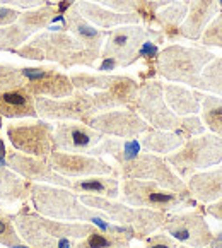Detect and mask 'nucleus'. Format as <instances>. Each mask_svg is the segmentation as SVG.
<instances>
[{"instance_id": "24", "label": "nucleus", "mask_w": 222, "mask_h": 248, "mask_svg": "<svg viewBox=\"0 0 222 248\" xmlns=\"http://www.w3.org/2000/svg\"><path fill=\"white\" fill-rule=\"evenodd\" d=\"M24 89L34 98H51V99H62L69 98L74 94V84L69 76L59 72L57 69H51L48 76L43 79L28 82Z\"/></svg>"}, {"instance_id": "30", "label": "nucleus", "mask_w": 222, "mask_h": 248, "mask_svg": "<svg viewBox=\"0 0 222 248\" xmlns=\"http://www.w3.org/2000/svg\"><path fill=\"white\" fill-rule=\"evenodd\" d=\"M202 122L210 134L222 139V98L219 96H205L202 101Z\"/></svg>"}, {"instance_id": "8", "label": "nucleus", "mask_w": 222, "mask_h": 248, "mask_svg": "<svg viewBox=\"0 0 222 248\" xmlns=\"http://www.w3.org/2000/svg\"><path fill=\"white\" fill-rule=\"evenodd\" d=\"M118 176L121 180H147L156 182L166 190H173L178 194H190L186 183L173 171L163 156L152 153H140L137 157L118 164Z\"/></svg>"}, {"instance_id": "22", "label": "nucleus", "mask_w": 222, "mask_h": 248, "mask_svg": "<svg viewBox=\"0 0 222 248\" xmlns=\"http://www.w3.org/2000/svg\"><path fill=\"white\" fill-rule=\"evenodd\" d=\"M163 94L166 105L175 111L178 117H188V115L200 113L202 101L205 94L200 91H193L179 84H163Z\"/></svg>"}, {"instance_id": "45", "label": "nucleus", "mask_w": 222, "mask_h": 248, "mask_svg": "<svg viewBox=\"0 0 222 248\" xmlns=\"http://www.w3.org/2000/svg\"><path fill=\"white\" fill-rule=\"evenodd\" d=\"M178 248H190V247H186V245H178Z\"/></svg>"}, {"instance_id": "41", "label": "nucleus", "mask_w": 222, "mask_h": 248, "mask_svg": "<svg viewBox=\"0 0 222 248\" xmlns=\"http://www.w3.org/2000/svg\"><path fill=\"white\" fill-rule=\"evenodd\" d=\"M117 67H118V63L115 59H103V62H101V65L98 67V70L101 74H108V72H111V70L117 69Z\"/></svg>"}, {"instance_id": "46", "label": "nucleus", "mask_w": 222, "mask_h": 248, "mask_svg": "<svg viewBox=\"0 0 222 248\" xmlns=\"http://www.w3.org/2000/svg\"><path fill=\"white\" fill-rule=\"evenodd\" d=\"M140 2H149V0H140Z\"/></svg>"}, {"instance_id": "14", "label": "nucleus", "mask_w": 222, "mask_h": 248, "mask_svg": "<svg viewBox=\"0 0 222 248\" xmlns=\"http://www.w3.org/2000/svg\"><path fill=\"white\" fill-rule=\"evenodd\" d=\"M86 125L94 130L101 132L106 137H118V139H137L149 128V124L133 109H109L91 117Z\"/></svg>"}, {"instance_id": "21", "label": "nucleus", "mask_w": 222, "mask_h": 248, "mask_svg": "<svg viewBox=\"0 0 222 248\" xmlns=\"http://www.w3.org/2000/svg\"><path fill=\"white\" fill-rule=\"evenodd\" d=\"M185 183L190 195L200 204H212L222 199V168L198 171Z\"/></svg>"}, {"instance_id": "25", "label": "nucleus", "mask_w": 222, "mask_h": 248, "mask_svg": "<svg viewBox=\"0 0 222 248\" xmlns=\"http://www.w3.org/2000/svg\"><path fill=\"white\" fill-rule=\"evenodd\" d=\"M0 117L4 118H34L38 117L34 96L24 88L0 91Z\"/></svg>"}, {"instance_id": "15", "label": "nucleus", "mask_w": 222, "mask_h": 248, "mask_svg": "<svg viewBox=\"0 0 222 248\" xmlns=\"http://www.w3.org/2000/svg\"><path fill=\"white\" fill-rule=\"evenodd\" d=\"M5 161H7L9 170H12L31 183H46V185L63 186V188L72 186V180L65 178V176L59 175L51 170L48 157H36L22 154L19 151H7Z\"/></svg>"}, {"instance_id": "18", "label": "nucleus", "mask_w": 222, "mask_h": 248, "mask_svg": "<svg viewBox=\"0 0 222 248\" xmlns=\"http://www.w3.org/2000/svg\"><path fill=\"white\" fill-rule=\"evenodd\" d=\"M219 14L217 0H192L188 4V12L179 26L178 36L186 38V40L198 41L208 22Z\"/></svg>"}, {"instance_id": "10", "label": "nucleus", "mask_w": 222, "mask_h": 248, "mask_svg": "<svg viewBox=\"0 0 222 248\" xmlns=\"http://www.w3.org/2000/svg\"><path fill=\"white\" fill-rule=\"evenodd\" d=\"M30 45L36 46L43 55V60L48 59L57 62L63 69H70L74 65H88L92 67L98 59L92 57L86 46L75 36L67 31H48L38 34Z\"/></svg>"}, {"instance_id": "29", "label": "nucleus", "mask_w": 222, "mask_h": 248, "mask_svg": "<svg viewBox=\"0 0 222 248\" xmlns=\"http://www.w3.org/2000/svg\"><path fill=\"white\" fill-rule=\"evenodd\" d=\"M133 233H109L96 228L86 238L79 240L74 248H128Z\"/></svg>"}, {"instance_id": "39", "label": "nucleus", "mask_w": 222, "mask_h": 248, "mask_svg": "<svg viewBox=\"0 0 222 248\" xmlns=\"http://www.w3.org/2000/svg\"><path fill=\"white\" fill-rule=\"evenodd\" d=\"M204 212L222 223V199H219L217 202H212V204H207V207L204 209Z\"/></svg>"}, {"instance_id": "4", "label": "nucleus", "mask_w": 222, "mask_h": 248, "mask_svg": "<svg viewBox=\"0 0 222 248\" xmlns=\"http://www.w3.org/2000/svg\"><path fill=\"white\" fill-rule=\"evenodd\" d=\"M215 59L204 46L171 45L159 51L156 59V74L179 84H188L202 91V70Z\"/></svg>"}, {"instance_id": "6", "label": "nucleus", "mask_w": 222, "mask_h": 248, "mask_svg": "<svg viewBox=\"0 0 222 248\" xmlns=\"http://www.w3.org/2000/svg\"><path fill=\"white\" fill-rule=\"evenodd\" d=\"M80 202L88 207L101 211L108 216L109 221H115L121 226H130L133 230L135 240L144 241L154 231L161 230L168 214L161 211H152V209L132 207L123 202L111 201V199L96 197V195H79Z\"/></svg>"}, {"instance_id": "42", "label": "nucleus", "mask_w": 222, "mask_h": 248, "mask_svg": "<svg viewBox=\"0 0 222 248\" xmlns=\"http://www.w3.org/2000/svg\"><path fill=\"white\" fill-rule=\"evenodd\" d=\"M205 248H222V230H219L217 233H214L210 243H208Z\"/></svg>"}, {"instance_id": "34", "label": "nucleus", "mask_w": 222, "mask_h": 248, "mask_svg": "<svg viewBox=\"0 0 222 248\" xmlns=\"http://www.w3.org/2000/svg\"><path fill=\"white\" fill-rule=\"evenodd\" d=\"M0 245L7 248H15L19 245H22L21 236L15 231V226L12 223L11 214L0 207Z\"/></svg>"}, {"instance_id": "28", "label": "nucleus", "mask_w": 222, "mask_h": 248, "mask_svg": "<svg viewBox=\"0 0 222 248\" xmlns=\"http://www.w3.org/2000/svg\"><path fill=\"white\" fill-rule=\"evenodd\" d=\"M33 183L19 176L7 166H0V201L4 202H19L28 201L31 194Z\"/></svg>"}, {"instance_id": "31", "label": "nucleus", "mask_w": 222, "mask_h": 248, "mask_svg": "<svg viewBox=\"0 0 222 248\" xmlns=\"http://www.w3.org/2000/svg\"><path fill=\"white\" fill-rule=\"evenodd\" d=\"M55 16H59V9L50 4L41 5L36 11H30L22 14L21 19H19V26L24 28L28 33H34V31L41 30V28H46L48 22L53 21Z\"/></svg>"}, {"instance_id": "35", "label": "nucleus", "mask_w": 222, "mask_h": 248, "mask_svg": "<svg viewBox=\"0 0 222 248\" xmlns=\"http://www.w3.org/2000/svg\"><path fill=\"white\" fill-rule=\"evenodd\" d=\"M28 80L24 79L21 69L12 65H0V91L24 88Z\"/></svg>"}, {"instance_id": "27", "label": "nucleus", "mask_w": 222, "mask_h": 248, "mask_svg": "<svg viewBox=\"0 0 222 248\" xmlns=\"http://www.w3.org/2000/svg\"><path fill=\"white\" fill-rule=\"evenodd\" d=\"M142 153V146H140V142H138L137 139H108V137H104V139L101 140V142L98 144V146H94L91 151H89V156H103V154H108V156H111L115 161H117L118 164L121 163H127V161L133 159V157H137L138 154Z\"/></svg>"}, {"instance_id": "5", "label": "nucleus", "mask_w": 222, "mask_h": 248, "mask_svg": "<svg viewBox=\"0 0 222 248\" xmlns=\"http://www.w3.org/2000/svg\"><path fill=\"white\" fill-rule=\"evenodd\" d=\"M163 157L173 168V171L183 182H186L195 173L222 163V139L210 132H204L188 139L175 153Z\"/></svg>"}, {"instance_id": "16", "label": "nucleus", "mask_w": 222, "mask_h": 248, "mask_svg": "<svg viewBox=\"0 0 222 248\" xmlns=\"http://www.w3.org/2000/svg\"><path fill=\"white\" fill-rule=\"evenodd\" d=\"M51 170L65 178H86L96 175H113L115 168L104 159L89 154L77 153H62L53 151L48 156Z\"/></svg>"}, {"instance_id": "3", "label": "nucleus", "mask_w": 222, "mask_h": 248, "mask_svg": "<svg viewBox=\"0 0 222 248\" xmlns=\"http://www.w3.org/2000/svg\"><path fill=\"white\" fill-rule=\"evenodd\" d=\"M130 109L140 115L149 124V127L178 132L185 140L205 132L204 122L197 115L178 117L175 111H171V108L164 101L163 84L157 80H150L138 86L137 96L130 105Z\"/></svg>"}, {"instance_id": "1", "label": "nucleus", "mask_w": 222, "mask_h": 248, "mask_svg": "<svg viewBox=\"0 0 222 248\" xmlns=\"http://www.w3.org/2000/svg\"><path fill=\"white\" fill-rule=\"evenodd\" d=\"M30 201L34 211L44 217L57 219V221L89 223L98 230L109 231V233H133L130 226L111 224L104 212L82 204L79 195L70 188L46 185V183H33Z\"/></svg>"}, {"instance_id": "43", "label": "nucleus", "mask_w": 222, "mask_h": 248, "mask_svg": "<svg viewBox=\"0 0 222 248\" xmlns=\"http://www.w3.org/2000/svg\"><path fill=\"white\" fill-rule=\"evenodd\" d=\"M7 151H5V146H4V140L0 139V157H5Z\"/></svg>"}, {"instance_id": "38", "label": "nucleus", "mask_w": 222, "mask_h": 248, "mask_svg": "<svg viewBox=\"0 0 222 248\" xmlns=\"http://www.w3.org/2000/svg\"><path fill=\"white\" fill-rule=\"evenodd\" d=\"M144 248H178V241L169 234H150L144 240Z\"/></svg>"}, {"instance_id": "2", "label": "nucleus", "mask_w": 222, "mask_h": 248, "mask_svg": "<svg viewBox=\"0 0 222 248\" xmlns=\"http://www.w3.org/2000/svg\"><path fill=\"white\" fill-rule=\"evenodd\" d=\"M11 217L22 243L31 248H74L77 241L96 230L89 223H65L44 217L28 204Z\"/></svg>"}, {"instance_id": "37", "label": "nucleus", "mask_w": 222, "mask_h": 248, "mask_svg": "<svg viewBox=\"0 0 222 248\" xmlns=\"http://www.w3.org/2000/svg\"><path fill=\"white\" fill-rule=\"evenodd\" d=\"M94 4H101L106 9L115 12H137L138 11V0H88Z\"/></svg>"}, {"instance_id": "9", "label": "nucleus", "mask_w": 222, "mask_h": 248, "mask_svg": "<svg viewBox=\"0 0 222 248\" xmlns=\"http://www.w3.org/2000/svg\"><path fill=\"white\" fill-rule=\"evenodd\" d=\"M38 117L57 122H80L86 124L91 117L101 113L96 93L75 91L69 98L51 99L34 98Z\"/></svg>"}, {"instance_id": "26", "label": "nucleus", "mask_w": 222, "mask_h": 248, "mask_svg": "<svg viewBox=\"0 0 222 248\" xmlns=\"http://www.w3.org/2000/svg\"><path fill=\"white\" fill-rule=\"evenodd\" d=\"M140 146L147 151V153L157 154V156H168V154L175 153L176 149L186 142L178 132L171 130H159V128L149 127L142 135H140Z\"/></svg>"}, {"instance_id": "44", "label": "nucleus", "mask_w": 222, "mask_h": 248, "mask_svg": "<svg viewBox=\"0 0 222 248\" xmlns=\"http://www.w3.org/2000/svg\"><path fill=\"white\" fill-rule=\"evenodd\" d=\"M217 4H219V12H222V0H217Z\"/></svg>"}, {"instance_id": "32", "label": "nucleus", "mask_w": 222, "mask_h": 248, "mask_svg": "<svg viewBox=\"0 0 222 248\" xmlns=\"http://www.w3.org/2000/svg\"><path fill=\"white\" fill-rule=\"evenodd\" d=\"M202 91H210L222 98V57H215L202 70Z\"/></svg>"}, {"instance_id": "36", "label": "nucleus", "mask_w": 222, "mask_h": 248, "mask_svg": "<svg viewBox=\"0 0 222 248\" xmlns=\"http://www.w3.org/2000/svg\"><path fill=\"white\" fill-rule=\"evenodd\" d=\"M200 41L204 46H221L222 48V12H219L202 33Z\"/></svg>"}, {"instance_id": "13", "label": "nucleus", "mask_w": 222, "mask_h": 248, "mask_svg": "<svg viewBox=\"0 0 222 248\" xmlns=\"http://www.w3.org/2000/svg\"><path fill=\"white\" fill-rule=\"evenodd\" d=\"M53 125L48 122L12 124L7 127V139L19 153L48 157L53 153Z\"/></svg>"}, {"instance_id": "19", "label": "nucleus", "mask_w": 222, "mask_h": 248, "mask_svg": "<svg viewBox=\"0 0 222 248\" xmlns=\"http://www.w3.org/2000/svg\"><path fill=\"white\" fill-rule=\"evenodd\" d=\"M75 7L79 12L84 16L86 21H89L92 26H99L103 30H111V28H118V26H127V24H137L140 21V16L137 12H115L109 9L103 7L94 2H77Z\"/></svg>"}, {"instance_id": "40", "label": "nucleus", "mask_w": 222, "mask_h": 248, "mask_svg": "<svg viewBox=\"0 0 222 248\" xmlns=\"http://www.w3.org/2000/svg\"><path fill=\"white\" fill-rule=\"evenodd\" d=\"M17 12L14 9H9V7H0V26H7L11 22H14L17 19Z\"/></svg>"}, {"instance_id": "20", "label": "nucleus", "mask_w": 222, "mask_h": 248, "mask_svg": "<svg viewBox=\"0 0 222 248\" xmlns=\"http://www.w3.org/2000/svg\"><path fill=\"white\" fill-rule=\"evenodd\" d=\"M67 30L72 31V36H75L80 43L84 45L86 50L99 59V55H101V45H103V38L108 36V31H101V30H96L94 26L91 24L89 21H86L84 16L80 14L79 9L75 5L70 7V11L67 12Z\"/></svg>"}, {"instance_id": "17", "label": "nucleus", "mask_w": 222, "mask_h": 248, "mask_svg": "<svg viewBox=\"0 0 222 248\" xmlns=\"http://www.w3.org/2000/svg\"><path fill=\"white\" fill-rule=\"evenodd\" d=\"M106 135L80 122H59L53 130V151L88 154Z\"/></svg>"}, {"instance_id": "7", "label": "nucleus", "mask_w": 222, "mask_h": 248, "mask_svg": "<svg viewBox=\"0 0 222 248\" xmlns=\"http://www.w3.org/2000/svg\"><path fill=\"white\" fill-rule=\"evenodd\" d=\"M120 195L121 202L132 207L152 209L166 214L198 205V202L190 194H178L173 190H166L156 182H147V180H123Z\"/></svg>"}, {"instance_id": "33", "label": "nucleus", "mask_w": 222, "mask_h": 248, "mask_svg": "<svg viewBox=\"0 0 222 248\" xmlns=\"http://www.w3.org/2000/svg\"><path fill=\"white\" fill-rule=\"evenodd\" d=\"M31 33L21 28V26H5L0 30V50H7V51H14L15 46L26 41L30 38Z\"/></svg>"}, {"instance_id": "11", "label": "nucleus", "mask_w": 222, "mask_h": 248, "mask_svg": "<svg viewBox=\"0 0 222 248\" xmlns=\"http://www.w3.org/2000/svg\"><path fill=\"white\" fill-rule=\"evenodd\" d=\"M147 40H152L159 45L164 41V34L138 24L118 26L117 30L108 31V41L103 48L101 57L115 59L120 67H128L138 60L137 53Z\"/></svg>"}, {"instance_id": "12", "label": "nucleus", "mask_w": 222, "mask_h": 248, "mask_svg": "<svg viewBox=\"0 0 222 248\" xmlns=\"http://www.w3.org/2000/svg\"><path fill=\"white\" fill-rule=\"evenodd\" d=\"M161 230L175 238L178 243L186 245L190 248H205L214 236L205 221V212L202 207L193 212L168 214Z\"/></svg>"}, {"instance_id": "23", "label": "nucleus", "mask_w": 222, "mask_h": 248, "mask_svg": "<svg viewBox=\"0 0 222 248\" xmlns=\"http://www.w3.org/2000/svg\"><path fill=\"white\" fill-rule=\"evenodd\" d=\"M72 192L77 195H96V197L115 199L120 197V176L115 168L113 175H96L86 176V178H77L72 182L70 186Z\"/></svg>"}]
</instances>
